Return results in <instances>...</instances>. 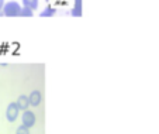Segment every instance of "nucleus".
<instances>
[{"instance_id": "f257e3e1", "label": "nucleus", "mask_w": 159, "mask_h": 134, "mask_svg": "<svg viewBox=\"0 0 159 134\" xmlns=\"http://www.w3.org/2000/svg\"><path fill=\"white\" fill-rule=\"evenodd\" d=\"M21 9L23 7L17 2H13V0L7 2V3H4L3 7V16H6V17H18L21 13Z\"/></svg>"}, {"instance_id": "f03ea898", "label": "nucleus", "mask_w": 159, "mask_h": 134, "mask_svg": "<svg viewBox=\"0 0 159 134\" xmlns=\"http://www.w3.org/2000/svg\"><path fill=\"white\" fill-rule=\"evenodd\" d=\"M18 114H20V109L17 107V104L14 103H10L9 106H7V110H6V117L7 120H9L10 123H14L16 120H17Z\"/></svg>"}, {"instance_id": "7ed1b4c3", "label": "nucleus", "mask_w": 159, "mask_h": 134, "mask_svg": "<svg viewBox=\"0 0 159 134\" xmlns=\"http://www.w3.org/2000/svg\"><path fill=\"white\" fill-rule=\"evenodd\" d=\"M24 113L21 114V120H23V126L25 127H33L35 124V114L33 113L31 110H23Z\"/></svg>"}, {"instance_id": "20e7f679", "label": "nucleus", "mask_w": 159, "mask_h": 134, "mask_svg": "<svg viewBox=\"0 0 159 134\" xmlns=\"http://www.w3.org/2000/svg\"><path fill=\"white\" fill-rule=\"evenodd\" d=\"M28 100H30L31 106H38L42 100V96H41V93H39V90H33V92L30 93V96H28Z\"/></svg>"}, {"instance_id": "39448f33", "label": "nucleus", "mask_w": 159, "mask_h": 134, "mask_svg": "<svg viewBox=\"0 0 159 134\" xmlns=\"http://www.w3.org/2000/svg\"><path fill=\"white\" fill-rule=\"evenodd\" d=\"M16 104H17V107L20 109V110H27V107L30 106V100H28V96L21 95L20 98L17 99Z\"/></svg>"}, {"instance_id": "423d86ee", "label": "nucleus", "mask_w": 159, "mask_h": 134, "mask_svg": "<svg viewBox=\"0 0 159 134\" xmlns=\"http://www.w3.org/2000/svg\"><path fill=\"white\" fill-rule=\"evenodd\" d=\"M70 16L72 17H80L82 16V0H75L73 7L70 10Z\"/></svg>"}, {"instance_id": "0eeeda50", "label": "nucleus", "mask_w": 159, "mask_h": 134, "mask_svg": "<svg viewBox=\"0 0 159 134\" xmlns=\"http://www.w3.org/2000/svg\"><path fill=\"white\" fill-rule=\"evenodd\" d=\"M21 2H23V7H28L33 12L38 9L39 6V0H21Z\"/></svg>"}, {"instance_id": "6e6552de", "label": "nucleus", "mask_w": 159, "mask_h": 134, "mask_svg": "<svg viewBox=\"0 0 159 134\" xmlns=\"http://www.w3.org/2000/svg\"><path fill=\"white\" fill-rule=\"evenodd\" d=\"M57 14V9L55 7H51V6H47L44 9V12H41V17H52V16Z\"/></svg>"}, {"instance_id": "1a4fd4ad", "label": "nucleus", "mask_w": 159, "mask_h": 134, "mask_svg": "<svg viewBox=\"0 0 159 134\" xmlns=\"http://www.w3.org/2000/svg\"><path fill=\"white\" fill-rule=\"evenodd\" d=\"M33 14H34L33 10L28 9V7H23V9H21V13H20L21 17H31Z\"/></svg>"}, {"instance_id": "9d476101", "label": "nucleus", "mask_w": 159, "mask_h": 134, "mask_svg": "<svg viewBox=\"0 0 159 134\" xmlns=\"http://www.w3.org/2000/svg\"><path fill=\"white\" fill-rule=\"evenodd\" d=\"M16 134H30V130H28V127H25V126L21 124L20 127L16 130Z\"/></svg>"}, {"instance_id": "9b49d317", "label": "nucleus", "mask_w": 159, "mask_h": 134, "mask_svg": "<svg viewBox=\"0 0 159 134\" xmlns=\"http://www.w3.org/2000/svg\"><path fill=\"white\" fill-rule=\"evenodd\" d=\"M4 3H6L4 0H0V16L3 14V7H4Z\"/></svg>"}]
</instances>
